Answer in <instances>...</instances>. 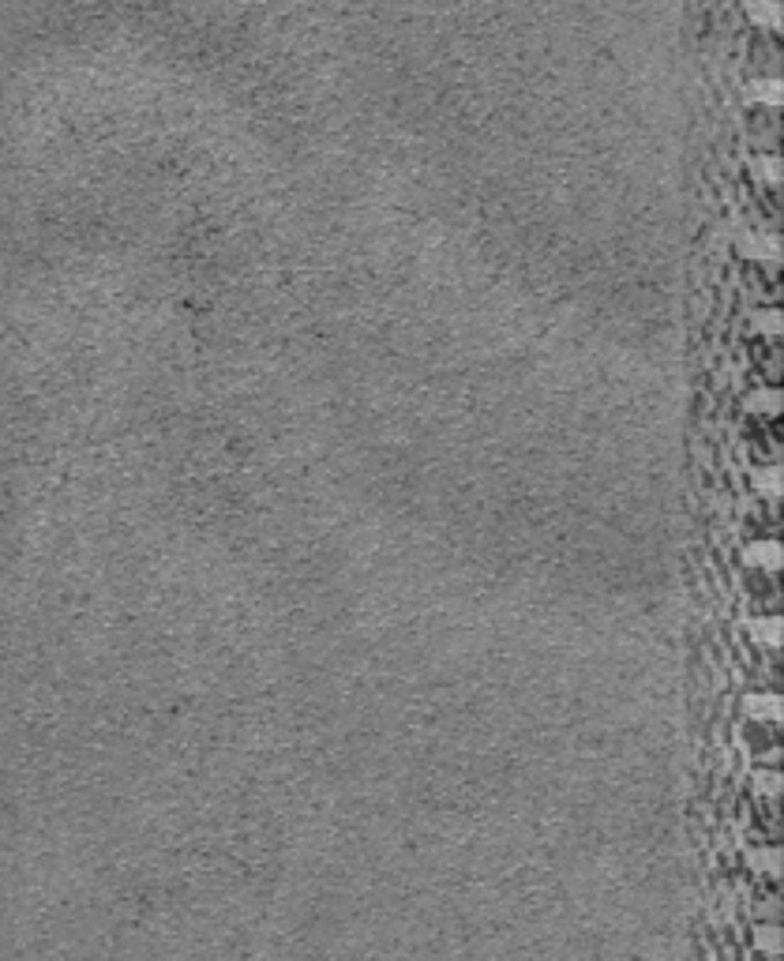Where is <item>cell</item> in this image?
I'll use <instances>...</instances> for the list:
<instances>
[{"label": "cell", "mask_w": 784, "mask_h": 961, "mask_svg": "<svg viewBox=\"0 0 784 961\" xmlns=\"http://www.w3.org/2000/svg\"><path fill=\"white\" fill-rule=\"evenodd\" d=\"M751 635L766 642V646H777L780 642V620L777 616H766V620H751Z\"/></svg>", "instance_id": "5"}, {"label": "cell", "mask_w": 784, "mask_h": 961, "mask_svg": "<svg viewBox=\"0 0 784 961\" xmlns=\"http://www.w3.org/2000/svg\"><path fill=\"white\" fill-rule=\"evenodd\" d=\"M754 489L766 492L769 499L780 496V466H766V469H754Z\"/></svg>", "instance_id": "4"}, {"label": "cell", "mask_w": 784, "mask_h": 961, "mask_svg": "<svg viewBox=\"0 0 784 961\" xmlns=\"http://www.w3.org/2000/svg\"><path fill=\"white\" fill-rule=\"evenodd\" d=\"M747 94L754 102H766V105H777L780 102V79H754Z\"/></svg>", "instance_id": "6"}, {"label": "cell", "mask_w": 784, "mask_h": 961, "mask_svg": "<svg viewBox=\"0 0 784 961\" xmlns=\"http://www.w3.org/2000/svg\"><path fill=\"white\" fill-rule=\"evenodd\" d=\"M758 169H762L766 184H777V180H780V162H777V158H762Z\"/></svg>", "instance_id": "11"}, {"label": "cell", "mask_w": 784, "mask_h": 961, "mask_svg": "<svg viewBox=\"0 0 784 961\" xmlns=\"http://www.w3.org/2000/svg\"><path fill=\"white\" fill-rule=\"evenodd\" d=\"M754 943H758V950H777V946H780V931L773 924L758 928V931H754Z\"/></svg>", "instance_id": "9"}, {"label": "cell", "mask_w": 784, "mask_h": 961, "mask_svg": "<svg viewBox=\"0 0 784 961\" xmlns=\"http://www.w3.org/2000/svg\"><path fill=\"white\" fill-rule=\"evenodd\" d=\"M751 331H758V335H777V331H780V312H777V308L754 312V315H751Z\"/></svg>", "instance_id": "7"}, {"label": "cell", "mask_w": 784, "mask_h": 961, "mask_svg": "<svg viewBox=\"0 0 784 961\" xmlns=\"http://www.w3.org/2000/svg\"><path fill=\"white\" fill-rule=\"evenodd\" d=\"M751 410H762V413H769V417H773V413L780 410V398H777V391H773V387H762V391H754V394H751Z\"/></svg>", "instance_id": "8"}, {"label": "cell", "mask_w": 784, "mask_h": 961, "mask_svg": "<svg viewBox=\"0 0 784 961\" xmlns=\"http://www.w3.org/2000/svg\"><path fill=\"white\" fill-rule=\"evenodd\" d=\"M743 556H747V563H758L762 571H777V568H780V548H777V541H754L747 552H743Z\"/></svg>", "instance_id": "3"}, {"label": "cell", "mask_w": 784, "mask_h": 961, "mask_svg": "<svg viewBox=\"0 0 784 961\" xmlns=\"http://www.w3.org/2000/svg\"><path fill=\"white\" fill-rule=\"evenodd\" d=\"M758 788L762 793H777V773H758Z\"/></svg>", "instance_id": "12"}, {"label": "cell", "mask_w": 784, "mask_h": 961, "mask_svg": "<svg viewBox=\"0 0 784 961\" xmlns=\"http://www.w3.org/2000/svg\"><path fill=\"white\" fill-rule=\"evenodd\" d=\"M743 710L751 714V721H766V725H773V721L780 717V699L773 691H758V695H747L743 699Z\"/></svg>", "instance_id": "1"}, {"label": "cell", "mask_w": 784, "mask_h": 961, "mask_svg": "<svg viewBox=\"0 0 784 961\" xmlns=\"http://www.w3.org/2000/svg\"><path fill=\"white\" fill-rule=\"evenodd\" d=\"M739 252L743 256H754V259H777V237H769V233H747L739 241Z\"/></svg>", "instance_id": "2"}, {"label": "cell", "mask_w": 784, "mask_h": 961, "mask_svg": "<svg viewBox=\"0 0 784 961\" xmlns=\"http://www.w3.org/2000/svg\"><path fill=\"white\" fill-rule=\"evenodd\" d=\"M747 11L754 19H762V23H780V8L777 4H751Z\"/></svg>", "instance_id": "10"}]
</instances>
